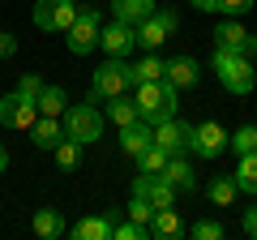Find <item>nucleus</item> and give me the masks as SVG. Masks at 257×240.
Masks as SVG:
<instances>
[{
  "mask_svg": "<svg viewBox=\"0 0 257 240\" xmlns=\"http://www.w3.org/2000/svg\"><path fill=\"white\" fill-rule=\"evenodd\" d=\"M155 142V125H146V120H133V125H120V150H124L128 159H138L142 150Z\"/></svg>",
  "mask_w": 257,
  "mask_h": 240,
  "instance_id": "2eb2a0df",
  "label": "nucleus"
},
{
  "mask_svg": "<svg viewBox=\"0 0 257 240\" xmlns=\"http://www.w3.org/2000/svg\"><path fill=\"white\" fill-rule=\"evenodd\" d=\"M236 185H240V193H253V197H257V150H253V155H240V163H236Z\"/></svg>",
  "mask_w": 257,
  "mask_h": 240,
  "instance_id": "bb28decb",
  "label": "nucleus"
},
{
  "mask_svg": "<svg viewBox=\"0 0 257 240\" xmlns=\"http://www.w3.org/2000/svg\"><path fill=\"white\" fill-rule=\"evenodd\" d=\"M227 146L236 150V159H240V155H253V150H257V125H240V129L231 133Z\"/></svg>",
  "mask_w": 257,
  "mask_h": 240,
  "instance_id": "c85d7f7f",
  "label": "nucleus"
},
{
  "mask_svg": "<svg viewBox=\"0 0 257 240\" xmlns=\"http://www.w3.org/2000/svg\"><path fill=\"white\" fill-rule=\"evenodd\" d=\"M128 219H133V223H142V227L150 231V219H155V206H150L146 197H138V193H133V197H128Z\"/></svg>",
  "mask_w": 257,
  "mask_h": 240,
  "instance_id": "2f4dec72",
  "label": "nucleus"
},
{
  "mask_svg": "<svg viewBox=\"0 0 257 240\" xmlns=\"http://www.w3.org/2000/svg\"><path fill=\"white\" fill-rule=\"evenodd\" d=\"M206 197H210L214 206H231V202L240 197L236 176H210V185H206Z\"/></svg>",
  "mask_w": 257,
  "mask_h": 240,
  "instance_id": "393cba45",
  "label": "nucleus"
},
{
  "mask_svg": "<svg viewBox=\"0 0 257 240\" xmlns=\"http://www.w3.org/2000/svg\"><path fill=\"white\" fill-rule=\"evenodd\" d=\"M155 9H159V0H111V18L124 22V26H142Z\"/></svg>",
  "mask_w": 257,
  "mask_h": 240,
  "instance_id": "6ab92c4d",
  "label": "nucleus"
},
{
  "mask_svg": "<svg viewBox=\"0 0 257 240\" xmlns=\"http://www.w3.org/2000/svg\"><path fill=\"white\" fill-rule=\"evenodd\" d=\"M111 240H150V231L142 227V223H133V219H124V223H111Z\"/></svg>",
  "mask_w": 257,
  "mask_h": 240,
  "instance_id": "7c9ffc66",
  "label": "nucleus"
},
{
  "mask_svg": "<svg viewBox=\"0 0 257 240\" xmlns=\"http://www.w3.org/2000/svg\"><path fill=\"white\" fill-rule=\"evenodd\" d=\"M189 236H193V240H223V236H227V227H223L219 219H197V223L189 227Z\"/></svg>",
  "mask_w": 257,
  "mask_h": 240,
  "instance_id": "c756f323",
  "label": "nucleus"
},
{
  "mask_svg": "<svg viewBox=\"0 0 257 240\" xmlns=\"http://www.w3.org/2000/svg\"><path fill=\"white\" fill-rule=\"evenodd\" d=\"M240 231H244V236H248V240H257V202H253V206H248V210H244V214H240Z\"/></svg>",
  "mask_w": 257,
  "mask_h": 240,
  "instance_id": "f704fd0d",
  "label": "nucleus"
},
{
  "mask_svg": "<svg viewBox=\"0 0 257 240\" xmlns=\"http://www.w3.org/2000/svg\"><path fill=\"white\" fill-rule=\"evenodd\" d=\"M103 116L111 120V125H133L138 120V103H133V94H116V99H107L103 103Z\"/></svg>",
  "mask_w": 257,
  "mask_h": 240,
  "instance_id": "5701e85b",
  "label": "nucleus"
},
{
  "mask_svg": "<svg viewBox=\"0 0 257 240\" xmlns=\"http://www.w3.org/2000/svg\"><path fill=\"white\" fill-rule=\"evenodd\" d=\"M30 227H35L39 240H60L64 231H69V223H64V214L56 210V206H39L35 219H30Z\"/></svg>",
  "mask_w": 257,
  "mask_h": 240,
  "instance_id": "a211bd4d",
  "label": "nucleus"
},
{
  "mask_svg": "<svg viewBox=\"0 0 257 240\" xmlns=\"http://www.w3.org/2000/svg\"><path fill=\"white\" fill-rule=\"evenodd\" d=\"M163 77L176 86V90H193V86L202 82V69H197L193 56H172V60L163 65Z\"/></svg>",
  "mask_w": 257,
  "mask_h": 240,
  "instance_id": "4468645a",
  "label": "nucleus"
},
{
  "mask_svg": "<svg viewBox=\"0 0 257 240\" xmlns=\"http://www.w3.org/2000/svg\"><path fill=\"white\" fill-rule=\"evenodd\" d=\"M257 0H219V13L223 18H244V13H253Z\"/></svg>",
  "mask_w": 257,
  "mask_h": 240,
  "instance_id": "473e14b6",
  "label": "nucleus"
},
{
  "mask_svg": "<svg viewBox=\"0 0 257 240\" xmlns=\"http://www.w3.org/2000/svg\"><path fill=\"white\" fill-rule=\"evenodd\" d=\"M77 9H82L77 0H39L35 9H30V18H35V26L47 30V35H64V30L73 26Z\"/></svg>",
  "mask_w": 257,
  "mask_h": 240,
  "instance_id": "423d86ee",
  "label": "nucleus"
},
{
  "mask_svg": "<svg viewBox=\"0 0 257 240\" xmlns=\"http://www.w3.org/2000/svg\"><path fill=\"white\" fill-rule=\"evenodd\" d=\"M35 120H39V103L30 99V94L13 90V94L0 99V125H5V129H26V133H30Z\"/></svg>",
  "mask_w": 257,
  "mask_h": 240,
  "instance_id": "1a4fd4ad",
  "label": "nucleus"
},
{
  "mask_svg": "<svg viewBox=\"0 0 257 240\" xmlns=\"http://www.w3.org/2000/svg\"><path fill=\"white\" fill-rule=\"evenodd\" d=\"M133 163H138V172H150V176H163V167H167V155H163V150L155 146V142H150V146L142 150V155L133 159Z\"/></svg>",
  "mask_w": 257,
  "mask_h": 240,
  "instance_id": "cd10ccee",
  "label": "nucleus"
},
{
  "mask_svg": "<svg viewBox=\"0 0 257 240\" xmlns=\"http://www.w3.org/2000/svg\"><path fill=\"white\" fill-rule=\"evenodd\" d=\"M82 142H73V138H64L60 142V146H56L52 150V155H56V167H60V172H77V167H82Z\"/></svg>",
  "mask_w": 257,
  "mask_h": 240,
  "instance_id": "a878e982",
  "label": "nucleus"
},
{
  "mask_svg": "<svg viewBox=\"0 0 257 240\" xmlns=\"http://www.w3.org/2000/svg\"><path fill=\"white\" fill-rule=\"evenodd\" d=\"M35 103H39V116H60L64 120V111H69V94H64V86H43Z\"/></svg>",
  "mask_w": 257,
  "mask_h": 240,
  "instance_id": "b1692460",
  "label": "nucleus"
},
{
  "mask_svg": "<svg viewBox=\"0 0 257 240\" xmlns=\"http://www.w3.org/2000/svg\"><path fill=\"white\" fill-rule=\"evenodd\" d=\"M214 47L219 52H240V56H257V35H248L240 26V18H223L214 26Z\"/></svg>",
  "mask_w": 257,
  "mask_h": 240,
  "instance_id": "9d476101",
  "label": "nucleus"
},
{
  "mask_svg": "<svg viewBox=\"0 0 257 240\" xmlns=\"http://www.w3.org/2000/svg\"><path fill=\"white\" fill-rule=\"evenodd\" d=\"M99 30H103V18L94 5H82L73 18V26L64 30V39H69V52L73 56H90L94 47H99Z\"/></svg>",
  "mask_w": 257,
  "mask_h": 240,
  "instance_id": "39448f33",
  "label": "nucleus"
},
{
  "mask_svg": "<svg viewBox=\"0 0 257 240\" xmlns=\"http://www.w3.org/2000/svg\"><path fill=\"white\" fill-rule=\"evenodd\" d=\"M13 56H18V35L0 30V60H13Z\"/></svg>",
  "mask_w": 257,
  "mask_h": 240,
  "instance_id": "c9c22d12",
  "label": "nucleus"
},
{
  "mask_svg": "<svg viewBox=\"0 0 257 240\" xmlns=\"http://www.w3.org/2000/svg\"><path fill=\"white\" fill-rule=\"evenodd\" d=\"M111 223H116V210H107V214H86V219L73 223V236H77V240H111Z\"/></svg>",
  "mask_w": 257,
  "mask_h": 240,
  "instance_id": "aec40b11",
  "label": "nucleus"
},
{
  "mask_svg": "<svg viewBox=\"0 0 257 240\" xmlns=\"http://www.w3.org/2000/svg\"><path fill=\"white\" fill-rule=\"evenodd\" d=\"M128 86H133V82H128V60L107 56V60L94 69V77H90V94H86V99L107 103V99H116V94H124Z\"/></svg>",
  "mask_w": 257,
  "mask_h": 240,
  "instance_id": "20e7f679",
  "label": "nucleus"
},
{
  "mask_svg": "<svg viewBox=\"0 0 257 240\" xmlns=\"http://www.w3.org/2000/svg\"><path fill=\"white\" fill-rule=\"evenodd\" d=\"M5 167H9V150L0 146V176H5Z\"/></svg>",
  "mask_w": 257,
  "mask_h": 240,
  "instance_id": "4c0bfd02",
  "label": "nucleus"
},
{
  "mask_svg": "<svg viewBox=\"0 0 257 240\" xmlns=\"http://www.w3.org/2000/svg\"><path fill=\"white\" fill-rule=\"evenodd\" d=\"M30 142H35L39 150H56L64 142V120L60 116H39L35 125H30Z\"/></svg>",
  "mask_w": 257,
  "mask_h": 240,
  "instance_id": "f3484780",
  "label": "nucleus"
},
{
  "mask_svg": "<svg viewBox=\"0 0 257 240\" xmlns=\"http://www.w3.org/2000/svg\"><path fill=\"white\" fill-rule=\"evenodd\" d=\"M133 103H138V120L159 125V120H167V116L180 111V90H176L167 77H159V82H138L133 86Z\"/></svg>",
  "mask_w": 257,
  "mask_h": 240,
  "instance_id": "f257e3e1",
  "label": "nucleus"
},
{
  "mask_svg": "<svg viewBox=\"0 0 257 240\" xmlns=\"http://www.w3.org/2000/svg\"><path fill=\"white\" fill-rule=\"evenodd\" d=\"M176 26H180V18H176L172 9H155V13L138 26V47H142V52H159V47L176 35Z\"/></svg>",
  "mask_w": 257,
  "mask_h": 240,
  "instance_id": "0eeeda50",
  "label": "nucleus"
},
{
  "mask_svg": "<svg viewBox=\"0 0 257 240\" xmlns=\"http://www.w3.org/2000/svg\"><path fill=\"white\" fill-rule=\"evenodd\" d=\"M184 219L176 206H163V210H155V219H150V240H180L184 236Z\"/></svg>",
  "mask_w": 257,
  "mask_h": 240,
  "instance_id": "dca6fc26",
  "label": "nucleus"
},
{
  "mask_svg": "<svg viewBox=\"0 0 257 240\" xmlns=\"http://www.w3.org/2000/svg\"><path fill=\"white\" fill-rule=\"evenodd\" d=\"M197 13H219V0H189Z\"/></svg>",
  "mask_w": 257,
  "mask_h": 240,
  "instance_id": "e433bc0d",
  "label": "nucleus"
},
{
  "mask_svg": "<svg viewBox=\"0 0 257 240\" xmlns=\"http://www.w3.org/2000/svg\"><path fill=\"white\" fill-rule=\"evenodd\" d=\"M163 176L180 189V193H197V172H193L189 155H172V159H167V167H163Z\"/></svg>",
  "mask_w": 257,
  "mask_h": 240,
  "instance_id": "412c9836",
  "label": "nucleus"
},
{
  "mask_svg": "<svg viewBox=\"0 0 257 240\" xmlns=\"http://www.w3.org/2000/svg\"><path fill=\"white\" fill-rule=\"evenodd\" d=\"M189 138H193V125H184L180 116H167L155 125V146L163 150L167 159L172 155H189Z\"/></svg>",
  "mask_w": 257,
  "mask_h": 240,
  "instance_id": "9b49d317",
  "label": "nucleus"
},
{
  "mask_svg": "<svg viewBox=\"0 0 257 240\" xmlns=\"http://www.w3.org/2000/svg\"><path fill=\"white\" fill-rule=\"evenodd\" d=\"M133 193L146 197L155 210H163V206H176V197H180V189L167 180V176H150V172H138L133 176Z\"/></svg>",
  "mask_w": 257,
  "mask_h": 240,
  "instance_id": "f8f14e48",
  "label": "nucleus"
},
{
  "mask_svg": "<svg viewBox=\"0 0 257 240\" xmlns=\"http://www.w3.org/2000/svg\"><path fill=\"white\" fill-rule=\"evenodd\" d=\"M210 69L219 73V86H223L227 94H253V90H257V69H253V56H240V52H219V47H214Z\"/></svg>",
  "mask_w": 257,
  "mask_h": 240,
  "instance_id": "f03ea898",
  "label": "nucleus"
},
{
  "mask_svg": "<svg viewBox=\"0 0 257 240\" xmlns=\"http://www.w3.org/2000/svg\"><path fill=\"white\" fill-rule=\"evenodd\" d=\"M99 47L107 56H120V60H128V52L138 47V26H124V22L111 18V26L99 30Z\"/></svg>",
  "mask_w": 257,
  "mask_h": 240,
  "instance_id": "ddd939ff",
  "label": "nucleus"
},
{
  "mask_svg": "<svg viewBox=\"0 0 257 240\" xmlns=\"http://www.w3.org/2000/svg\"><path fill=\"white\" fill-rule=\"evenodd\" d=\"M43 86H47V82H43L39 73H22V77H18V90L30 94V99H39V90H43Z\"/></svg>",
  "mask_w": 257,
  "mask_h": 240,
  "instance_id": "72a5a7b5",
  "label": "nucleus"
},
{
  "mask_svg": "<svg viewBox=\"0 0 257 240\" xmlns=\"http://www.w3.org/2000/svg\"><path fill=\"white\" fill-rule=\"evenodd\" d=\"M231 133L223 129L219 120H202V125H193V138H189V155L197 159H219L223 150H227Z\"/></svg>",
  "mask_w": 257,
  "mask_h": 240,
  "instance_id": "6e6552de",
  "label": "nucleus"
},
{
  "mask_svg": "<svg viewBox=\"0 0 257 240\" xmlns=\"http://www.w3.org/2000/svg\"><path fill=\"white\" fill-rule=\"evenodd\" d=\"M103 125H107V116H103V107L94 99L69 103V111H64V138L82 142V146H90V142L103 138Z\"/></svg>",
  "mask_w": 257,
  "mask_h": 240,
  "instance_id": "7ed1b4c3",
  "label": "nucleus"
},
{
  "mask_svg": "<svg viewBox=\"0 0 257 240\" xmlns=\"http://www.w3.org/2000/svg\"><path fill=\"white\" fill-rule=\"evenodd\" d=\"M163 65H167V60H159L155 52H146L142 60H128V82H133V86H138V82H159V77H163Z\"/></svg>",
  "mask_w": 257,
  "mask_h": 240,
  "instance_id": "4be33fe9",
  "label": "nucleus"
}]
</instances>
